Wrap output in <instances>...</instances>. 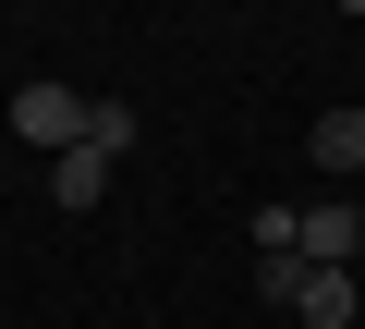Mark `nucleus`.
<instances>
[{
    "mask_svg": "<svg viewBox=\"0 0 365 329\" xmlns=\"http://www.w3.org/2000/svg\"><path fill=\"white\" fill-rule=\"evenodd\" d=\"M268 305H292L304 329H341V317L365 305V280H353V268H329V256H268Z\"/></svg>",
    "mask_w": 365,
    "mask_h": 329,
    "instance_id": "obj_1",
    "label": "nucleus"
},
{
    "mask_svg": "<svg viewBox=\"0 0 365 329\" xmlns=\"http://www.w3.org/2000/svg\"><path fill=\"white\" fill-rule=\"evenodd\" d=\"M13 134H25V146H49V158H61V146H86V98H73V86H49V74H37V86H13Z\"/></svg>",
    "mask_w": 365,
    "mask_h": 329,
    "instance_id": "obj_2",
    "label": "nucleus"
},
{
    "mask_svg": "<svg viewBox=\"0 0 365 329\" xmlns=\"http://www.w3.org/2000/svg\"><path fill=\"white\" fill-rule=\"evenodd\" d=\"M304 256H329V268H353V256H365V208H353V196H329V208H304Z\"/></svg>",
    "mask_w": 365,
    "mask_h": 329,
    "instance_id": "obj_3",
    "label": "nucleus"
},
{
    "mask_svg": "<svg viewBox=\"0 0 365 329\" xmlns=\"http://www.w3.org/2000/svg\"><path fill=\"white\" fill-rule=\"evenodd\" d=\"M304 158H317V171H365V110H317L304 122Z\"/></svg>",
    "mask_w": 365,
    "mask_h": 329,
    "instance_id": "obj_4",
    "label": "nucleus"
},
{
    "mask_svg": "<svg viewBox=\"0 0 365 329\" xmlns=\"http://www.w3.org/2000/svg\"><path fill=\"white\" fill-rule=\"evenodd\" d=\"M49 196H61V208H98V196H110V158H98V146H61V158H49Z\"/></svg>",
    "mask_w": 365,
    "mask_h": 329,
    "instance_id": "obj_5",
    "label": "nucleus"
},
{
    "mask_svg": "<svg viewBox=\"0 0 365 329\" xmlns=\"http://www.w3.org/2000/svg\"><path fill=\"white\" fill-rule=\"evenodd\" d=\"M86 146L122 158V146H134V98H86Z\"/></svg>",
    "mask_w": 365,
    "mask_h": 329,
    "instance_id": "obj_6",
    "label": "nucleus"
},
{
    "mask_svg": "<svg viewBox=\"0 0 365 329\" xmlns=\"http://www.w3.org/2000/svg\"><path fill=\"white\" fill-rule=\"evenodd\" d=\"M341 13H365V0H341Z\"/></svg>",
    "mask_w": 365,
    "mask_h": 329,
    "instance_id": "obj_7",
    "label": "nucleus"
}]
</instances>
